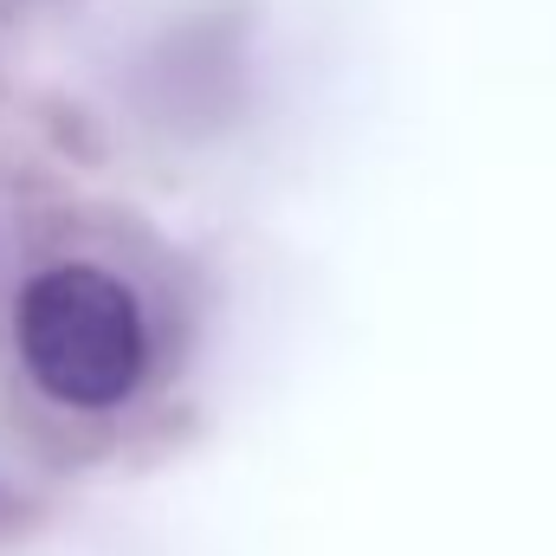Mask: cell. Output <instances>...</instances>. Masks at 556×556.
<instances>
[{
	"instance_id": "6da1fadb",
	"label": "cell",
	"mask_w": 556,
	"mask_h": 556,
	"mask_svg": "<svg viewBox=\"0 0 556 556\" xmlns=\"http://www.w3.org/2000/svg\"><path fill=\"white\" fill-rule=\"evenodd\" d=\"M13 343L26 376L65 408H117L149 363L137 291L98 266H52L33 278L13 304Z\"/></svg>"
},
{
	"instance_id": "7a4b0ae2",
	"label": "cell",
	"mask_w": 556,
	"mask_h": 556,
	"mask_svg": "<svg viewBox=\"0 0 556 556\" xmlns=\"http://www.w3.org/2000/svg\"><path fill=\"white\" fill-rule=\"evenodd\" d=\"M7 518H13V498H7V492H0V525H7Z\"/></svg>"
}]
</instances>
